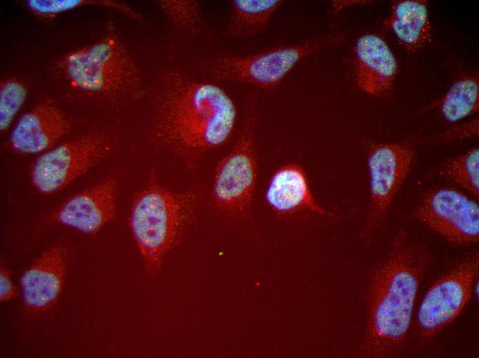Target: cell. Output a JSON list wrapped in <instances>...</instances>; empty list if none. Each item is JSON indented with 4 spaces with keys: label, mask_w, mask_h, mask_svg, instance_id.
<instances>
[{
    "label": "cell",
    "mask_w": 479,
    "mask_h": 358,
    "mask_svg": "<svg viewBox=\"0 0 479 358\" xmlns=\"http://www.w3.org/2000/svg\"><path fill=\"white\" fill-rule=\"evenodd\" d=\"M156 91L155 136L177 154L193 160L229 140L237 109L222 87L170 70L161 77Z\"/></svg>",
    "instance_id": "cell-1"
},
{
    "label": "cell",
    "mask_w": 479,
    "mask_h": 358,
    "mask_svg": "<svg viewBox=\"0 0 479 358\" xmlns=\"http://www.w3.org/2000/svg\"><path fill=\"white\" fill-rule=\"evenodd\" d=\"M429 262L427 251L405 233L395 238L372 280L367 345L372 355H387L404 341L419 282Z\"/></svg>",
    "instance_id": "cell-2"
},
{
    "label": "cell",
    "mask_w": 479,
    "mask_h": 358,
    "mask_svg": "<svg viewBox=\"0 0 479 358\" xmlns=\"http://www.w3.org/2000/svg\"><path fill=\"white\" fill-rule=\"evenodd\" d=\"M69 91L97 99L140 96V71L114 28L96 41L72 50L54 66Z\"/></svg>",
    "instance_id": "cell-3"
},
{
    "label": "cell",
    "mask_w": 479,
    "mask_h": 358,
    "mask_svg": "<svg viewBox=\"0 0 479 358\" xmlns=\"http://www.w3.org/2000/svg\"><path fill=\"white\" fill-rule=\"evenodd\" d=\"M193 191L176 192L153 178L135 198L129 225L147 271L156 273L182 231L196 202Z\"/></svg>",
    "instance_id": "cell-4"
},
{
    "label": "cell",
    "mask_w": 479,
    "mask_h": 358,
    "mask_svg": "<svg viewBox=\"0 0 479 358\" xmlns=\"http://www.w3.org/2000/svg\"><path fill=\"white\" fill-rule=\"evenodd\" d=\"M342 41L341 34L334 33L246 56H220L209 61L205 70L214 79L271 89L279 85L303 58Z\"/></svg>",
    "instance_id": "cell-5"
},
{
    "label": "cell",
    "mask_w": 479,
    "mask_h": 358,
    "mask_svg": "<svg viewBox=\"0 0 479 358\" xmlns=\"http://www.w3.org/2000/svg\"><path fill=\"white\" fill-rule=\"evenodd\" d=\"M109 151L106 137L90 133L42 153L34 161L31 180L43 194L64 189L103 159Z\"/></svg>",
    "instance_id": "cell-6"
},
{
    "label": "cell",
    "mask_w": 479,
    "mask_h": 358,
    "mask_svg": "<svg viewBox=\"0 0 479 358\" xmlns=\"http://www.w3.org/2000/svg\"><path fill=\"white\" fill-rule=\"evenodd\" d=\"M254 121L248 120L232 149L218 163L211 197L218 209L240 213L250 206L257 180Z\"/></svg>",
    "instance_id": "cell-7"
},
{
    "label": "cell",
    "mask_w": 479,
    "mask_h": 358,
    "mask_svg": "<svg viewBox=\"0 0 479 358\" xmlns=\"http://www.w3.org/2000/svg\"><path fill=\"white\" fill-rule=\"evenodd\" d=\"M414 214L451 243L469 245L478 241V204L457 189L440 187L429 192Z\"/></svg>",
    "instance_id": "cell-8"
},
{
    "label": "cell",
    "mask_w": 479,
    "mask_h": 358,
    "mask_svg": "<svg viewBox=\"0 0 479 358\" xmlns=\"http://www.w3.org/2000/svg\"><path fill=\"white\" fill-rule=\"evenodd\" d=\"M413 162V151L404 144H378L369 151L367 159L370 189L368 232L379 228L384 222Z\"/></svg>",
    "instance_id": "cell-9"
},
{
    "label": "cell",
    "mask_w": 479,
    "mask_h": 358,
    "mask_svg": "<svg viewBox=\"0 0 479 358\" xmlns=\"http://www.w3.org/2000/svg\"><path fill=\"white\" fill-rule=\"evenodd\" d=\"M478 268V255L476 254L431 286L418 311V326L423 335H433L458 317L471 297Z\"/></svg>",
    "instance_id": "cell-10"
},
{
    "label": "cell",
    "mask_w": 479,
    "mask_h": 358,
    "mask_svg": "<svg viewBox=\"0 0 479 358\" xmlns=\"http://www.w3.org/2000/svg\"><path fill=\"white\" fill-rule=\"evenodd\" d=\"M116 190L115 180L106 178L66 200L55 219L81 233H96L116 215Z\"/></svg>",
    "instance_id": "cell-11"
},
{
    "label": "cell",
    "mask_w": 479,
    "mask_h": 358,
    "mask_svg": "<svg viewBox=\"0 0 479 358\" xmlns=\"http://www.w3.org/2000/svg\"><path fill=\"white\" fill-rule=\"evenodd\" d=\"M68 117L54 103L45 101L23 114L11 131L10 145L19 154L43 153L70 130Z\"/></svg>",
    "instance_id": "cell-12"
},
{
    "label": "cell",
    "mask_w": 479,
    "mask_h": 358,
    "mask_svg": "<svg viewBox=\"0 0 479 358\" xmlns=\"http://www.w3.org/2000/svg\"><path fill=\"white\" fill-rule=\"evenodd\" d=\"M354 53L358 86L375 97L388 96L394 84L398 65L386 42L376 34H364L356 40Z\"/></svg>",
    "instance_id": "cell-13"
},
{
    "label": "cell",
    "mask_w": 479,
    "mask_h": 358,
    "mask_svg": "<svg viewBox=\"0 0 479 358\" xmlns=\"http://www.w3.org/2000/svg\"><path fill=\"white\" fill-rule=\"evenodd\" d=\"M65 264L63 249L46 250L20 279L24 306L32 312L44 311L56 302L64 282Z\"/></svg>",
    "instance_id": "cell-14"
},
{
    "label": "cell",
    "mask_w": 479,
    "mask_h": 358,
    "mask_svg": "<svg viewBox=\"0 0 479 358\" xmlns=\"http://www.w3.org/2000/svg\"><path fill=\"white\" fill-rule=\"evenodd\" d=\"M265 199L270 208L280 215L299 211L332 215L317 204L304 171L296 164L284 165L273 173L266 188Z\"/></svg>",
    "instance_id": "cell-15"
},
{
    "label": "cell",
    "mask_w": 479,
    "mask_h": 358,
    "mask_svg": "<svg viewBox=\"0 0 479 358\" xmlns=\"http://www.w3.org/2000/svg\"><path fill=\"white\" fill-rule=\"evenodd\" d=\"M385 25L392 30L406 51L414 52L418 50L431 37L427 1H394Z\"/></svg>",
    "instance_id": "cell-16"
},
{
    "label": "cell",
    "mask_w": 479,
    "mask_h": 358,
    "mask_svg": "<svg viewBox=\"0 0 479 358\" xmlns=\"http://www.w3.org/2000/svg\"><path fill=\"white\" fill-rule=\"evenodd\" d=\"M478 80V73L459 77L443 96L424 111L438 107L443 118L451 123L476 114L479 109Z\"/></svg>",
    "instance_id": "cell-17"
},
{
    "label": "cell",
    "mask_w": 479,
    "mask_h": 358,
    "mask_svg": "<svg viewBox=\"0 0 479 358\" xmlns=\"http://www.w3.org/2000/svg\"><path fill=\"white\" fill-rule=\"evenodd\" d=\"M281 0H233L227 32L235 38L255 36L265 30Z\"/></svg>",
    "instance_id": "cell-18"
},
{
    "label": "cell",
    "mask_w": 479,
    "mask_h": 358,
    "mask_svg": "<svg viewBox=\"0 0 479 358\" xmlns=\"http://www.w3.org/2000/svg\"><path fill=\"white\" fill-rule=\"evenodd\" d=\"M434 175L447 180L466 190L475 198L479 194V149L474 147L449 159Z\"/></svg>",
    "instance_id": "cell-19"
},
{
    "label": "cell",
    "mask_w": 479,
    "mask_h": 358,
    "mask_svg": "<svg viewBox=\"0 0 479 358\" xmlns=\"http://www.w3.org/2000/svg\"><path fill=\"white\" fill-rule=\"evenodd\" d=\"M32 12L42 17H52L58 14L83 7H100L119 12L129 18L144 23L142 14L128 4L115 0H28Z\"/></svg>",
    "instance_id": "cell-20"
},
{
    "label": "cell",
    "mask_w": 479,
    "mask_h": 358,
    "mask_svg": "<svg viewBox=\"0 0 479 358\" xmlns=\"http://www.w3.org/2000/svg\"><path fill=\"white\" fill-rule=\"evenodd\" d=\"M156 3L175 28L195 34L203 30L204 19L198 1L157 0Z\"/></svg>",
    "instance_id": "cell-21"
},
{
    "label": "cell",
    "mask_w": 479,
    "mask_h": 358,
    "mask_svg": "<svg viewBox=\"0 0 479 358\" xmlns=\"http://www.w3.org/2000/svg\"><path fill=\"white\" fill-rule=\"evenodd\" d=\"M27 90L16 78L3 80L0 85V129L6 131L25 101Z\"/></svg>",
    "instance_id": "cell-22"
},
{
    "label": "cell",
    "mask_w": 479,
    "mask_h": 358,
    "mask_svg": "<svg viewBox=\"0 0 479 358\" xmlns=\"http://www.w3.org/2000/svg\"><path fill=\"white\" fill-rule=\"evenodd\" d=\"M479 134L478 118L454 125L438 135L427 139V143L439 145L468 138H476Z\"/></svg>",
    "instance_id": "cell-23"
},
{
    "label": "cell",
    "mask_w": 479,
    "mask_h": 358,
    "mask_svg": "<svg viewBox=\"0 0 479 358\" xmlns=\"http://www.w3.org/2000/svg\"><path fill=\"white\" fill-rule=\"evenodd\" d=\"M11 272L1 267L0 271V300L9 301L17 295V290L10 280Z\"/></svg>",
    "instance_id": "cell-24"
}]
</instances>
